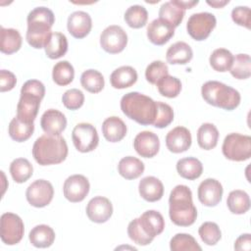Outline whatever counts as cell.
I'll return each mask as SVG.
<instances>
[{"label": "cell", "mask_w": 251, "mask_h": 251, "mask_svg": "<svg viewBox=\"0 0 251 251\" xmlns=\"http://www.w3.org/2000/svg\"><path fill=\"white\" fill-rule=\"evenodd\" d=\"M148 20V13L141 5H132L125 13V21L132 28L143 27Z\"/></svg>", "instance_id": "obj_39"}, {"label": "cell", "mask_w": 251, "mask_h": 251, "mask_svg": "<svg viewBox=\"0 0 251 251\" xmlns=\"http://www.w3.org/2000/svg\"><path fill=\"white\" fill-rule=\"evenodd\" d=\"M231 19L236 25L249 29L251 23L250 8L247 6H238L233 8L231 11Z\"/></svg>", "instance_id": "obj_48"}, {"label": "cell", "mask_w": 251, "mask_h": 251, "mask_svg": "<svg viewBox=\"0 0 251 251\" xmlns=\"http://www.w3.org/2000/svg\"><path fill=\"white\" fill-rule=\"evenodd\" d=\"M90 184L88 179L82 175H73L69 176L63 186L64 196L73 203L81 202L88 194Z\"/></svg>", "instance_id": "obj_12"}, {"label": "cell", "mask_w": 251, "mask_h": 251, "mask_svg": "<svg viewBox=\"0 0 251 251\" xmlns=\"http://www.w3.org/2000/svg\"><path fill=\"white\" fill-rule=\"evenodd\" d=\"M231 75L237 79H246L251 75V60L248 54H237L233 58L229 70Z\"/></svg>", "instance_id": "obj_40"}, {"label": "cell", "mask_w": 251, "mask_h": 251, "mask_svg": "<svg viewBox=\"0 0 251 251\" xmlns=\"http://www.w3.org/2000/svg\"><path fill=\"white\" fill-rule=\"evenodd\" d=\"M169 75V69L163 61H153L145 70V77L151 84H157L159 80Z\"/></svg>", "instance_id": "obj_44"}, {"label": "cell", "mask_w": 251, "mask_h": 251, "mask_svg": "<svg viewBox=\"0 0 251 251\" xmlns=\"http://www.w3.org/2000/svg\"><path fill=\"white\" fill-rule=\"evenodd\" d=\"M226 205L228 210L232 214H236V215L245 214L250 209L249 195L244 190H240V189L232 190L229 192L227 196Z\"/></svg>", "instance_id": "obj_33"}, {"label": "cell", "mask_w": 251, "mask_h": 251, "mask_svg": "<svg viewBox=\"0 0 251 251\" xmlns=\"http://www.w3.org/2000/svg\"><path fill=\"white\" fill-rule=\"evenodd\" d=\"M138 222L142 229L153 238L162 233L165 228V220L162 214L155 210L144 212L138 218Z\"/></svg>", "instance_id": "obj_21"}, {"label": "cell", "mask_w": 251, "mask_h": 251, "mask_svg": "<svg viewBox=\"0 0 251 251\" xmlns=\"http://www.w3.org/2000/svg\"><path fill=\"white\" fill-rule=\"evenodd\" d=\"M104 137L110 142H119L126 134V126L118 117H109L102 124Z\"/></svg>", "instance_id": "obj_24"}, {"label": "cell", "mask_w": 251, "mask_h": 251, "mask_svg": "<svg viewBox=\"0 0 251 251\" xmlns=\"http://www.w3.org/2000/svg\"><path fill=\"white\" fill-rule=\"evenodd\" d=\"M172 251H200L202 248L195 238L187 233H177L170 241Z\"/></svg>", "instance_id": "obj_41"}, {"label": "cell", "mask_w": 251, "mask_h": 251, "mask_svg": "<svg viewBox=\"0 0 251 251\" xmlns=\"http://www.w3.org/2000/svg\"><path fill=\"white\" fill-rule=\"evenodd\" d=\"M127 44L126 32L120 25L107 26L100 35V45L110 54L122 52Z\"/></svg>", "instance_id": "obj_10"}, {"label": "cell", "mask_w": 251, "mask_h": 251, "mask_svg": "<svg viewBox=\"0 0 251 251\" xmlns=\"http://www.w3.org/2000/svg\"><path fill=\"white\" fill-rule=\"evenodd\" d=\"M41 100V98L33 94L21 93V97L17 105V117L24 122L33 123L37 116Z\"/></svg>", "instance_id": "obj_19"}, {"label": "cell", "mask_w": 251, "mask_h": 251, "mask_svg": "<svg viewBox=\"0 0 251 251\" xmlns=\"http://www.w3.org/2000/svg\"><path fill=\"white\" fill-rule=\"evenodd\" d=\"M175 34V28L161 19L153 20L147 26V37L155 45H164Z\"/></svg>", "instance_id": "obj_20"}, {"label": "cell", "mask_w": 251, "mask_h": 251, "mask_svg": "<svg viewBox=\"0 0 251 251\" xmlns=\"http://www.w3.org/2000/svg\"><path fill=\"white\" fill-rule=\"evenodd\" d=\"M121 109L129 119L142 126L153 125L157 114V103L139 92H128L121 99Z\"/></svg>", "instance_id": "obj_3"}, {"label": "cell", "mask_w": 251, "mask_h": 251, "mask_svg": "<svg viewBox=\"0 0 251 251\" xmlns=\"http://www.w3.org/2000/svg\"><path fill=\"white\" fill-rule=\"evenodd\" d=\"M26 41L35 48H44L51 37V27L55 22L53 12L46 7H36L27 15Z\"/></svg>", "instance_id": "obj_2"}, {"label": "cell", "mask_w": 251, "mask_h": 251, "mask_svg": "<svg viewBox=\"0 0 251 251\" xmlns=\"http://www.w3.org/2000/svg\"><path fill=\"white\" fill-rule=\"evenodd\" d=\"M67 26L72 36L77 39H81L85 37L91 30V17L86 12L75 11L69 16Z\"/></svg>", "instance_id": "obj_16"}, {"label": "cell", "mask_w": 251, "mask_h": 251, "mask_svg": "<svg viewBox=\"0 0 251 251\" xmlns=\"http://www.w3.org/2000/svg\"><path fill=\"white\" fill-rule=\"evenodd\" d=\"M28 238L34 247L47 248L53 244L55 232L53 228L47 225H38L30 230Z\"/></svg>", "instance_id": "obj_26"}, {"label": "cell", "mask_w": 251, "mask_h": 251, "mask_svg": "<svg viewBox=\"0 0 251 251\" xmlns=\"http://www.w3.org/2000/svg\"><path fill=\"white\" fill-rule=\"evenodd\" d=\"M32 156L41 166L60 164L68 156L67 142L61 135H41L32 146Z\"/></svg>", "instance_id": "obj_4"}, {"label": "cell", "mask_w": 251, "mask_h": 251, "mask_svg": "<svg viewBox=\"0 0 251 251\" xmlns=\"http://www.w3.org/2000/svg\"><path fill=\"white\" fill-rule=\"evenodd\" d=\"M27 202L36 208L50 204L54 196L53 185L45 179H37L28 185L25 192Z\"/></svg>", "instance_id": "obj_11"}, {"label": "cell", "mask_w": 251, "mask_h": 251, "mask_svg": "<svg viewBox=\"0 0 251 251\" xmlns=\"http://www.w3.org/2000/svg\"><path fill=\"white\" fill-rule=\"evenodd\" d=\"M174 2L179 6L180 8H182L183 10L185 9H191L192 7H194L195 5H197L199 3V1L197 0H191V1H179V0H174Z\"/></svg>", "instance_id": "obj_52"}, {"label": "cell", "mask_w": 251, "mask_h": 251, "mask_svg": "<svg viewBox=\"0 0 251 251\" xmlns=\"http://www.w3.org/2000/svg\"><path fill=\"white\" fill-rule=\"evenodd\" d=\"M219 131L215 125L205 123L200 126L197 131L198 145L204 150H211L218 144Z\"/></svg>", "instance_id": "obj_32"}, {"label": "cell", "mask_w": 251, "mask_h": 251, "mask_svg": "<svg viewBox=\"0 0 251 251\" xmlns=\"http://www.w3.org/2000/svg\"><path fill=\"white\" fill-rule=\"evenodd\" d=\"M62 102L64 106L69 110L79 109L84 102V95L81 90L77 88H72L67 90L62 96Z\"/></svg>", "instance_id": "obj_47"}, {"label": "cell", "mask_w": 251, "mask_h": 251, "mask_svg": "<svg viewBox=\"0 0 251 251\" xmlns=\"http://www.w3.org/2000/svg\"><path fill=\"white\" fill-rule=\"evenodd\" d=\"M133 147L141 157L152 158L159 152L160 140L156 133L144 130L135 136L133 140Z\"/></svg>", "instance_id": "obj_15"}, {"label": "cell", "mask_w": 251, "mask_h": 251, "mask_svg": "<svg viewBox=\"0 0 251 251\" xmlns=\"http://www.w3.org/2000/svg\"><path fill=\"white\" fill-rule=\"evenodd\" d=\"M0 230L2 241L7 245H15L24 236V222L14 213H4L0 219Z\"/></svg>", "instance_id": "obj_8"}, {"label": "cell", "mask_w": 251, "mask_h": 251, "mask_svg": "<svg viewBox=\"0 0 251 251\" xmlns=\"http://www.w3.org/2000/svg\"><path fill=\"white\" fill-rule=\"evenodd\" d=\"M169 215L171 221L179 226H189L197 218V210L192 202L190 188L178 184L171 191L169 198Z\"/></svg>", "instance_id": "obj_1"}, {"label": "cell", "mask_w": 251, "mask_h": 251, "mask_svg": "<svg viewBox=\"0 0 251 251\" xmlns=\"http://www.w3.org/2000/svg\"><path fill=\"white\" fill-rule=\"evenodd\" d=\"M33 173L32 165L27 159L17 158L10 165V174L18 183L25 182Z\"/></svg>", "instance_id": "obj_35"}, {"label": "cell", "mask_w": 251, "mask_h": 251, "mask_svg": "<svg viewBox=\"0 0 251 251\" xmlns=\"http://www.w3.org/2000/svg\"><path fill=\"white\" fill-rule=\"evenodd\" d=\"M222 151L228 160L246 161L251 157V137L236 132L229 133L224 139Z\"/></svg>", "instance_id": "obj_6"}, {"label": "cell", "mask_w": 251, "mask_h": 251, "mask_svg": "<svg viewBox=\"0 0 251 251\" xmlns=\"http://www.w3.org/2000/svg\"><path fill=\"white\" fill-rule=\"evenodd\" d=\"M184 15L185 10L177 6L174 0L163 3L159 10V19L167 22L174 28L180 25Z\"/></svg>", "instance_id": "obj_30"}, {"label": "cell", "mask_w": 251, "mask_h": 251, "mask_svg": "<svg viewBox=\"0 0 251 251\" xmlns=\"http://www.w3.org/2000/svg\"><path fill=\"white\" fill-rule=\"evenodd\" d=\"M156 85L158 87L159 93L168 98L176 97L181 90L180 80L177 77L169 75L159 80Z\"/></svg>", "instance_id": "obj_42"}, {"label": "cell", "mask_w": 251, "mask_h": 251, "mask_svg": "<svg viewBox=\"0 0 251 251\" xmlns=\"http://www.w3.org/2000/svg\"><path fill=\"white\" fill-rule=\"evenodd\" d=\"M234 249L236 250H246L249 251L251 249V235L250 233L241 234L234 243Z\"/></svg>", "instance_id": "obj_51"}, {"label": "cell", "mask_w": 251, "mask_h": 251, "mask_svg": "<svg viewBox=\"0 0 251 251\" xmlns=\"http://www.w3.org/2000/svg\"><path fill=\"white\" fill-rule=\"evenodd\" d=\"M72 138L75 149L81 153L93 151L99 142L96 128L87 123L77 124L73 129Z\"/></svg>", "instance_id": "obj_9"}, {"label": "cell", "mask_w": 251, "mask_h": 251, "mask_svg": "<svg viewBox=\"0 0 251 251\" xmlns=\"http://www.w3.org/2000/svg\"><path fill=\"white\" fill-rule=\"evenodd\" d=\"M137 80V73L130 66H122L110 75V82L114 88L124 89L130 87Z\"/></svg>", "instance_id": "obj_23"}, {"label": "cell", "mask_w": 251, "mask_h": 251, "mask_svg": "<svg viewBox=\"0 0 251 251\" xmlns=\"http://www.w3.org/2000/svg\"><path fill=\"white\" fill-rule=\"evenodd\" d=\"M119 174L126 179H135L144 172V164L138 158L126 156L119 162Z\"/></svg>", "instance_id": "obj_28"}, {"label": "cell", "mask_w": 251, "mask_h": 251, "mask_svg": "<svg viewBox=\"0 0 251 251\" xmlns=\"http://www.w3.org/2000/svg\"><path fill=\"white\" fill-rule=\"evenodd\" d=\"M40 126L46 134L60 135L67 126V119L62 112L56 109H49L43 113Z\"/></svg>", "instance_id": "obj_18"}, {"label": "cell", "mask_w": 251, "mask_h": 251, "mask_svg": "<svg viewBox=\"0 0 251 251\" xmlns=\"http://www.w3.org/2000/svg\"><path fill=\"white\" fill-rule=\"evenodd\" d=\"M0 34V50L2 53L11 55L20 50L22 46V36L19 30L15 28H5L1 26Z\"/></svg>", "instance_id": "obj_27"}, {"label": "cell", "mask_w": 251, "mask_h": 251, "mask_svg": "<svg viewBox=\"0 0 251 251\" xmlns=\"http://www.w3.org/2000/svg\"><path fill=\"white\" fill-rule=\"evenodd\" d=\"M191 133L184 126H176L166 135L167 148L173 153H182L191 146Z\"/></svg>", "instance_id": "obj_17"}, {"label": "cell", "mask_w": 251, "mask_h": 251, "mask_svg": "<svg viewBox=\"0 0 251 251\" xmlns=\"http://www.w3.org/2000/svg\"><path fill=\"white\" fill-rule=\"evenodd\" d=\"M80 83L82 87L90 93L100 92L105 85L102 74L96 70H86L80 75Z\"/></svg>", "instance_id": "obj_37"}, {"label": "cell", "mask_w": 251, "mask_h": 251, "mask_svg": "<svg viewBox=\"0 0 251 251\" xmlns=\"http://www.w3.org/2000/svg\"><path fill=\"white\" fill-rule=\"evenodd\" d=\"M21 93H30L43 99L45 95V86L41 81L37 79H29L26 80L22 86Z\"/></svg>", "instance_id": "obj_49"}, {"label": "cell", "mask_w": 251, "mask_h": 251, "mask_svg": "<svg viewBox=\"0 0 251 251\" xmlns=\"http://www.w3.org/2000/svg\"><path fill=\"white\" fill-rule=\"evenodd\" d=\"M140 196L148 202L159 201L164 194V185L162 181L155 176H145L138 184Z\"/></svg>", "instance_id": "obj_22"}, {"label": "cell", "mask_w": 251, "mask_h": 251, "mask_svg": "<svg viewBox=\"0 0 251 251\" xmlns=\"http://www.w3.org/2000/svg\"><path fill=\"white\" fill-rule=\"evenodd\" d=\"M34 124L26 123L17 116L12 119L9 124L8 132L10 137L17 142H24L27 140L33 133Z\"/></svg>", "instance_id": "obj_31"}, {"label": "cell", "mask_w": 251, "mask_h": 251, "mask_svg": "<svg viewBox=\"0 0 251 251\" xmlns=\"http://www.w3.org/2000/svg\"><path fill=\"white\" fill-rule=\"evenodd\" d=\"M127 234L129 236V238L136 244L141 245V246H145L150 244L153 241V237H151L150 235H148L140 226L139 222H138V218L132 220L127 226Z\"/></svg>", "instance_id": "obj_45"}, {"label": "cell", "mask_w": 251, "mask_h": 251, "mask_svg": "<svg viewBox=\"0 0 251 251\" xmlns=\"http://www.w3.org/2000/svg\"><path fill=\"white\" fill-rule=\"evenodd\" d=\"M46 56L50 59H59L68 51V40L61 32H52L51 37L44 47Z\"/></svg>", "instance_id": "obj_34"}, {"label": "cell", "mask_w": 251, "mask_h": 251, "mask_svg": "<svg viewBox=\"0 0 251 251\" xmlns=\"http://www.w3.org/2000/svg\"><path fill=\"white\" fill-rule=\"evenodd\" d=\"M198 233L202 241L207 245L217 244L222 237L219 226L213 222H206L202 224L198 229Z\"/></svg>", "instance_id": "obj_43"}, {"label": "cell", "mask_w": 251, "mask_h": 251, "mask_svg": "<svg viewBox=\"0 0 251 251\" xmlns=\"http://www.w3.org/2000/svg\"><path fill=\"white\" fill-rule=\"evenodd\" d=\"M217 25L216 17L208 12L196 13L189 17L186 29L188 34L195 40L206 39Z\"/></svg>", "instance_id": "obj_7"}, {"label": "cell", "mask_w": 251, "mask_h": 251, "mask_svg": "<svg viewBox=\"0 0 251 251\" xmlns=\"http://www.w3.org/2000/svg\"><path fill=\"white\" fill-rule=\"evenodd\" d=\"M192 57L193 51L191 47L183 41H177L171 45L166 54L168 63L172 65H185L190 62Z\"/></svg>", "instance_id": "obj_25"}, {"label": "cell", "mask_w": 251, "mask_h": 251, "mask_svg": "<svg viewBox=\"0 0 251 251\" xmlns=\"http://www.w3.org/2000/svg\"><path fill=\"white\" fill-rule=\"evenodd\" d=\"M75 70L71 63L68 61H60L53 67L52 78L58 85L65 86L74 80Z\"/></svg>", "instance_id": "obj_38"}, {"label": "cell", "mask_w": 251, "mask_h": 251, "mask_svg": "<svg viewBox=\"0 0 251 251\" xmlns=\"http://www.w3.org/2000/svg\"><path fill=\"white\" fill-rule=\"evenodd\" d=\"M113 214L111 201L103 196L93 197L86 206V215L91 222L102 224L107 222Z\"/></svg>", "instance_id": "obj_14"}, {"label": "cell", "mask_w": 251, "mask_h": 251, "mask_svg": "<svg viewBox=\"0 0 251 251\" xmlns=\"http://www.w3.org/2000/svg\"><path fill=\"white\" fill-rule=\"evenodd\" d=\"M176 171L181 177L193 180L202 175L203 165L197 158H182L176 163Z\"/></svg>", "instance_id": "obj_29"}, {"label": "cell", "mask_w": 251, "mask_h": 251, "mask_svg": "<svg viewBox=\"0 0 251 251\" xmlns=\"http://www.w3.org/2000/svg\"><path fill=\"white\" fill-rule=\"evenodd\" d=\"M228 3H229L228 0H220V1L219 0H213V1L208 0L207 1V4L214 8H223L224 6H226Z\"/></svg>", "instance_id": "obj_53"}, {"label": "cell", "mask_w": 251, "mask_h": 251, "mask_svg": "<svg viewBox=\"0 0 251 251\" xmlns=\"http://www.w3.org/2000/svg\"><path fill=\"white\" fill-rule=\"evenodd\" d=\"M201 94L208 104L226 111L237 108L241 99L236 89L217 80L205 82L202 85Z\"/></svg>", "instance_id": "obj_5"}, {"label": "cell", "mask_w": 251, "mask_h": 251, "mask_svg": "<svg viewBox=\"0 0 251 251\" xmlns=\"http://www.w3.org/2000/svg\"><path fill=\"white\" fill-rule=\"evenodd\" d=\"M233 55L230 51L225 48H218L213 51L210 56L209 62L211 67L217 72H227L230 70L232 62H233Z\"/></svg>", "instance_id": "obj_36"}, {"label": "cell", "mask_w": 251, "mask_h": 251, "mask_svg": "<svg viewBox=\"0 0 251 251\" xmlns=\"http://www.w3.org/2000/svg\"><path fill=\"white\" fill-rule=\"evenodd\" d=\"M17 83L16 75L7 70L0 71V91H10L12 90Z\"/></svg>", "instance_id": "obj_50"}, {"label": "cell", "mask_w": 251, "mask_h": 251, "mask_svg": "<svg viewBox=\"0 0 251 251\" xmlns=\"http://www.w3.org/2000/svg\"><path fill=\"white\" fill-rule=\"evenodd\" d=\"M157 103V114L153 126L158 128H164L168 126L174 120L173 108L164 102L158 101Z\"/></svg>", "instance_id": "obj_46"}, {"label": "cell", "mask_w": 251, "mask_h": 251, "mask_svg": "<svg viewBox=\"0 0 251 251\" xmlns=\"http://www.w3.org/2000/svg\"><path fill=\"white\" fill-rule=\"evenodd\" d=\"M223 191V186L219 180L206 178L198 186V199L204 206L214 207L221 202Z\"/></svg>", "instance_id": "obj_13"}]
</instances>
